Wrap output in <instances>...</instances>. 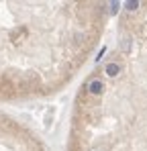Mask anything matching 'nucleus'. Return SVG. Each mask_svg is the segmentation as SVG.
<instances>
[{
    "instance_id": "obj_3",
    "label": "nucleus",
    "mask_w": 147,
    "mask_h": 151,
    "mask_svg": "<svg viewBox=\"0 0 147 151\" xmlns=\"http://www.w3.org/2000/svg\"><path fill=\"white\" fill-rule=\"evenodd\" d=\"M0 151H51L43 137L21 119L0 110Z\"/></svg>"
},
{
    "instance_id": "obj_1",
    "label": "nucleus",
    "mask_w": 147,
    "mask_h": 151,
    "mask_svg": "<svg viewBox=\"0 0 147 151\" xmlns=\"http://www.w3.org/2000/svg\"><path fill=\"white\" fill-rule=\"evenodd\" d=\"M108 4L0 0V104L63 92L100 49Z\"/></svg>"
},
{
    "instance_id": "obj_2",
    "label": "nucleus",
    "mask_w": 147,
    "mask_h": 151,
    "mask_svg": "<svg viewBox=\"0 0 147 151\" xmlns=\"http://www.w3.org/2000/svg\"><path fill=\"white\" fill-rule=\"evenodd\" d=\"M115 6L112 43L74 96L66 151H147V0Z\"/></svg>"
}]
</instances>
